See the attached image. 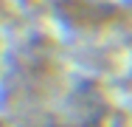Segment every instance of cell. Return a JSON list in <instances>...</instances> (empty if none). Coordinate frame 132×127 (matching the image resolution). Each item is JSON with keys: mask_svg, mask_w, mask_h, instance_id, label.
<instances>
[{"mask_svg": "<svg viewBox=\"0 0 132 127\" xmlns=\"http://www.w3.org/2000/svg\"><path fill=\"white\" fill-rule=\"evenodd\" d=\"M0 127H3V124H0Z\"/></svg>", "mask_w": 132, "mask_h": 127, "instance_id": "6da1fadb", "label": "cell"}]
</instances>
